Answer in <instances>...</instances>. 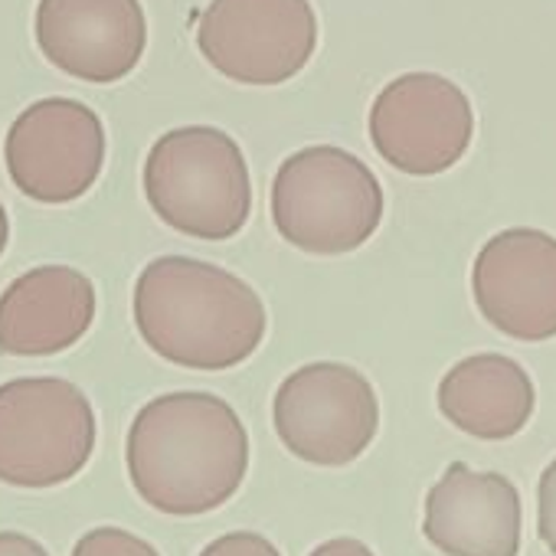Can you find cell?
<instances>
[{"mask_svg": "<svg viewBox=\"0 0 556 556\" xmlns=\"http://www.w3.org/2000/svg\"><path fill=\"white\" fill-rule=\"evenodd\" d=\"M475 135L468 96L435 73L393 79L370 109V141L377 154L413 177H435L455 167Z\"/></svg>", "mask_w": 556, "mask_h": 556, "instance_id": "obj_8", "label": "cell"}, {"mask_svg": "<svg viewBox=\"0 0 556 556\" xmlns=\"http://www.w3.org/2000/svg\"><path fill=\"white\" fill-rule=\"evenodd\" d=\"M73 556H161L148 540L125 527H96L76 540Z\"/></svg>", "mask_w": 556, "mask_h": 556, "instance_id": "obj_15", "label": "cell"}, {"mask_svg": "<svg viewBox=\"0 0 556 556\" xmlns=\"http://www.w3.org/2000/svg\"><path fill=\"white\" fill-rule=\"evenodd\" d=\"M536 530L546 549L556 556V458L546 465L536 484Z\"/></svg>", "mask_w": 556, "mask_h": 556, "instance_id": "obj_17", "label": "cell"}, {"mask_svg": "<svg viewBox=\"0 0 556 556\" xmlns=\"http://www.w3.org/2000/svg\"><path fill=\"white\" fill-rule=\"evenodd\" d=\"M144 197L170 229L190 239H232L252 213L242 148L210 125L174 128L144 161Z\"/></svg>", "mask_w": 556, "mask_h": 556, "instance_id": "obj_3", "label": "cell"}, {"mask_svg": "<svg viewBox=\"0 0 556 556\" xmlns=\"http://www.w3.org/2000/svg\"><path fill=\"white\" fill-rule=\"evenodd\" d=\"M8 239H11V219H8V210L0 203V255L8 249Z\"/></svg>", "mask_w": 556, "mask_h": 556, "instance_id": "obj_20", "label": "cell"}, {"mask_svg": "<svg viewBox=\"0 0 556 556\" xmlns=\"http://www.w3.org/2000/svg\"><path fill=\"white\" fill-rule=\"evenodd\" d=\"M282 445L321 468L357 462L380 429V403L370 380L348 364H308L282 380L271 403Z\"/></svg>", "mask_w": 556, "mask_h": 556, "instance_id": "obj_6", "label": "cell"}, {"mask_svg": "<svg viewBox=\"0 0 556 556\" xmlns=\"http://www.w3.org/2000/svg\"><path fill=\"white\" fill-rule=\"evenodd\" d=\"M0 556H50L47 546L21 530H0Z\"/></svg>", "mask_w": 556, "mask_h": 556, "instance_id": "obj_18", "label": "cell"}, {"mask_svg": "<svg viewBox=\"0 0 556 556\" xmlns=\"http://www.w3.org/2000/svg\"><path fill=\"white\" fill-rule=\"evenodd\" d=\"M14 187L37 203H73L102 174V118L76 99H40L17 115L4 141Z\"/></svg>", "mask_w": 556, "mask_h": 556, "instance_id": "obj_9", "label": "cell"}, {"mask_svg": "<svg viewBox=\"0 0 556 556\" xmlns=\"http://www.w3.org/2000/svg\"><path fill=\"white\" fill-rule=\"evenodd\" d=\"M125 462L144 504L170 517H200L245 481L249 432L213 393H164L138 409Z\"/></svg>", "mask_w": 556, "mask_h": 556, "instance_id": "obj_1", "label": "cell"}, {"mask_svg": "<svg viewBox=\"0 0 556 556\" xmlns=\"http://www.w3.org/2000/svg\"><path fill=\"white\" fill-rule=\"evenodd\" d=\"M96 321V286L70 265L24 271L0 295V354L50 357L70 351Z\"/></svg>", "mask_w": 556, "mask_h": 556, "instance_id": "obj_13", "label": "cell"}, {"mask_svg": "<svg viewBox=\"0 0 556 556\" xmlns=\"http://www.w3.org/2000/svg\"><path fill=\"white\" fill-rule=\"evenodd\" d=\"M481 318L514 341L556 338V239L514 226L491 236L471 268Z\"/></svg>", "mask_w": 556, "mask_h": 556, "instance_id": "obj_10", "label": "cell"}, {"mask_svg": "<svg viewBox=\"0 0 556 556\" xmlns=\"http://www.w3.org/2000/svg\"><path fill=\"white\" fill-rule=\"evenodd\" d=\"M308 556H374V549L354 536H334V540H325L321 546H315Z\"/></svg>", "mask_w": 556, "mask_h": 556, "instance_id": "obj_19", "label": "cell"}, {"mask_svg": "<svg viewBox=\"0 0 556 556\" xmlns=\"http://www.w3.org/2000/svg\"><path fill=\"white\" fill-rule=\"evenodd\" d=\"M197 47L206 63L242 86H282L318 47L312 0H213L200 14Z\"/></svg>", "mask_w": 556, "mask_h": 556, "instance_id": "obj_7", "label": "cell"}, {"mask_svg": "<svg viewBox=\"0 0 556 556\" xmlns=\"http://www.w3.org/2000/svg\"><path fill=\"white\" fill-rule=\"evenodd\" d=\"M37 43L73 79L118 83L144 56V8L141 0H40Z\"/></svg>", "mask_w": 556, "mask_h": 556, "instance_id": "obj_11", "label": "cell"}, {"mask_svg": "<svg viewBox=\"0 0 556 556\" xmlns=\"http://www.w3.org/2000/svg\"><path fill=\"white\" fill-rule=\"evenodd\" d=\"M96 413L89 396L60 377H21L0 387V481L56 488L92 458Z\"/></svg>", "mask_w": 556, "mask_h": 556, "instance_id": "obj_5", "label": "cell"}, {"mask_svg": "<svg viewBox=\"0 0 556 556\" xmlns=\"http://www.w3.org/2000/svg\"><path fill=\"white\" fill-rule=\"evenodd\" d=\"M533 383L527 370L504 354H475L458 361L439 383L442 416L484 442L517 435L533 416Z\"/></svg>", "mask_w": 556, "mask_h": 556, "instance_id": "obj_14", "label": "cell"}, {"mask_svg": "<svg viewBox=\"0 0 556 556\" xmlns=\"http://www.w3.org/2000/svg\"><path fill=\"white\" fill-rule=\"evenodd\" d=\"M200 556H282V553L275 549L271 540H265L255 530H232V533L216 536L210 546H203Z\"/></svg>", "mask_w": 556, "mask_h": 556, "instance_id": "obj_16", "label": "cell"}, {"mask_svg": "<svg viewBox=\"0 0 556 556\" xmlns=\"http://www.w3.org/2000/svg\"><path fill=\"white\" fill-rule=\"evenodd\" d=\"M135 325L141 341L167 364L187 370H229L265 341V305L239 275L161 255L135 282Z\"/></svg>", "mask_w": 556, "mask_h": 556, "instance_id": "obj_2", "label": "cell"}, {"mask_svg": "<svg viewBox=\"0 0 556 556\" xmlns=\"http://www.w3.org/2000/svg\"><path fill=\"white\" fill-rule=\"evenodd\" d=\"M422 533L448 556H517L520 494L497 471L452 462L426 494Z\"/></svg>", "mask_w": 556, "mask_h": 556, "instance_id": "obj_12", "label": "cell"}, {"mask_svg": "<svg viewBox=\"0 0 556 556\" xmlns=\"http://www.w3.org/2000/svg\"><path fill=\"white\" fill-rule=\"evenodd\" d=\"M271 219L282 239L312 255H344L380 229L383 187L344 148H302L271 180Z\"/></svg>", "mask_w": 556, "mask_h": 556, "instance_id": "obj_4", "label": "cell"}]
</instances>
